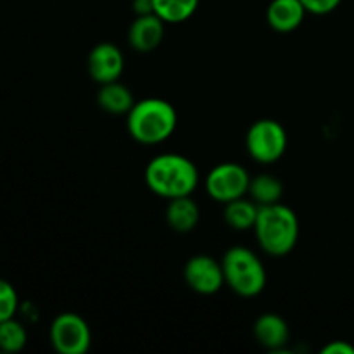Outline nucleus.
<instances>
[{
  "mask_svg": "<svg viewBox=\"0 0 354 354\" xmlns=\"http://www.w3.org/2000/svg\"><path fill=\"white\" fill-rule=\"evenodd\" d=\"M144 176L151 192L168 201L192 196L199 185L197 166L189 158L175 152H166L152 158L145 168Z\"/></svg>",
  "mask_w": 354,
  "mask_h": 354,
  "instance_id": "obj_1",
  "label": "nucleus"
},
{
  "mask_svg": "<svg viewBox=\"0 0 354 354\" xmlns=\"http://www.w3.org/2000/svg\"><path fill=\"white\" fill-rule=\"evenodd\" d=\"M178 114L165 99L149 97L133 104L128 113V133L133 140L144 145H156L168 140L176 130Z\"/></svg>",
  "mask_w": 354,
  "mask_h": 354,
  "instance_id": "obj_2",
  "label": "nucleus"
},
{
  "mask_svg": "<svg viewBox=\"0 0 354 354\" xmlns=\"http://www.w3.org/2000/svg\"><path fill=\"white\" fill-rule=\"evenodd\" d=\"M258 244L270 256H286L296 248L299 239V220L286 204L259 206L254 223Z\"/></svg>",
  "mask_w": 354,
  "mask_h": 354,
  "instance_id": "obj_3",
  "label": "nucleus"
},
{
  "mask_svg": "<svg viewBox=\"0 0 354 354\" xmlns=\"http://www.w3.org/2000/svg\"><path fill=\"white\" fill-rule=\"evenodd\" d=\"M225 283L242 297H254L266 287V270L261 259L248 248H232L221 259Z\"/></svg>",
  "mask_w": 354,
  "mask_h": 354,
  "instance_id": "obj_4",
  "label": "nucleus"
},
{
  "mask_svg": "<svg viewBox=\"0 0 354 354\" xmlns=\"http://www.w3.org/2000/svg\"><path fill=\"white\" fill-rule=\"evenodd\" d=\"M249 156L261 165H273L287 149V131L277 120L263 118L251 124L245 135Z\"/></svg>",
  "mask_w": 354,
  "mask_h": 354,
  "instance_id": "obj_5",
  "label": "nucleus"
},
{
  "mask_svg": "<svg viewBox=\"0 0 354 354\" xmlns=\"http://www.w3.org/2000/svg\"><path fill=\"white\" fill-rule=\"evenodd\" d=\"M50 344L59 354H85L92 344L90 327L80 315L61 313L50 325Z\"/></svg>",
  "mask_w": 354,
  "mask_h": 354,
  "instance_id": "obj_6",
  "label": "nucleus"
},
{
  "mask_svg": "<svg viewBox=\"0 0 354 354\" xmlns=\"http://www.w3.org/2000/svg\"><path fill=\"white\" fill-rule=\"evenodd\" d=\"M249 183L251 176L244 166L237 162H221L207 173L206 190L211 199L227 204L244 197L249 192Z\"/></svg>",
  "mask_w": 354,
  "mask_h": 354,
  "instance_id": "obj_7",
  "label": "nucleus"
},
{
  "mask_svg": "<svg viewBox=\"0 0 354 354\" xmlns=\"http://www.w3.org/2000/svg\"><path fill=\"white\" fill-rule=\"evenodd\" d=\"M183 277L190 289L204 296L216 294L225 286L223 266L207 254H197L190 258L183 270Z\"/></svg>",
  "mask_w": 354,
  "mask_h": 354,
  "instance_id": "obj_8",
  "label": "nucleus"
},
{
  "mask_svg": "<svg viewBox=\"0 0 354 354\" xmlns=\"http://www.w3.org/2000/svg\"><path fill=\"white\" fill-rule=\"evenodd\" d=\"M124 55L114 44L104 41L95 45L88 54V75L93 82L111 83L118 82L123 75Z\"/></svg>",
  "mask_w": 354,
  "mask_h": 354,
  "instance_id": "obj_9",
  "label": "nucleus"
},
{
  "mask_svg": "<svg viewBox=\"0 0 354 354\" xmlns=\"http://www.w3.org/2000/svg\"><path fill=\"white\" fill-rule=\"evenodd\" d=\"M165 21L158 14L137 16L128 31V41L131 48L142 54L156 50L165 38Z\"/></svg>",
  "mask_w": 354,
  "mask_h": 354,
  "instance_id": "obj_10",
  "label": "nucleus"
},
{
  "mask_svg": "<svg viewBox=\"0 0 354 354\" xmlns=\"http://www.w3.org/2000/svg\"><path fill=\"white\" fill-rule=\"evenodd\" d=\"M306 14L301 0H272L266 10V21L275 31L289 33L303 24Z\"/></svg>",
  "mask_w": 354,
  "mask_h": 354,
  "instance_id": "obj_11",
  "label": "nucleus"
},
{
  "mask_svg": "<svg viewBox=\"0 0 354 354\" xmlns=\"http://www.w3.org/2000/svg\"><path fill=\"white\" fill-rule=\"evenodd\" d=\"M254 337L263 348L272 349V351H280L289 342V325L279 315L265 313L256 320Z\"/></svg>",
  "mask_w": 354,
  "mask_h": 354,
  "instance_id": "obj_12",
  "label": "nucleus"
},
{
  "mask_svg": "<svg viewBox=\"0 0 354 354\" xmlns=\"http://www.w3.org/2000/svg\"><path fill=\"white\" fill-rule=\"evenodd\" d=\"M199 206L196 204V201L190 199V196L171 199L166 207V221H168L169 228L175 230L176 234L192 232L199 223Z\"/></svg>",
  "mask_w": 354,
  "mask_h": 354,
  "instance_id": "obj_13",
  "label": "nucleus"
},
{
  "mask_svg": "<svg viewBox=\"0 0 354 354\" xmlns=\"http://www.w3.org/2000/svg\"><path fill=\"white\" fill-rule=\"evenodd\" d=\"M97 102L100 109L111 114H128L133 107L135 99L127 85L120 82L104 83L97 93Z\"/></svg>",
  "mask_w": 354,
  "mask_h": 354,
  "instance_id": "obj_14",
  "label": "nucleus"
},
{
  "mask_svg": "<svg viewBox=\"0 0 354 354\" xmlns=\"http://www.w3.org/2000/svg\"><path fill=\"white\" fill-rule=\"evenodd\" d=\"M259 206L252 199H235L225 204V221L230 228L235 230H248L254 228L256 218H258Z\"/></svg>",
  "mask_w": 354,
  "mask_h": 354,
  "instance_id": "obj_15",
  "label": "nucleus"
},
{
  "mask_svg": "<svg viewBox=\"0 0 354 354\" xmlns=\"http://www.w3.org/2000/svg\"><path fill=\"white\" fill-rule=\"evenodd\" d=\"M248 194L258 206H268V204L280 203L283 194V185L275 176L258 175L251 178Z\"/></svg>",
  "mask_w": 354,
  "mask_h": 354,
  "instance_id": "obj_16",
  "label": "nucleus"
},
{
  "mask_svg": "<svg viewBox=\"0 0 354 354\" xmlns=\"http://www.w3.org/2000/svg\"><path fill=\"white\" fill-rule=\"evenodd\" d=\"M152 3L154 14L169 24L183 23L192 17L199 7V0H152Z\"/></svg>",
  "mask_w": 354,
  "mask_h": 354,
  "instance_id": "obj_17",
  "label": "nucleus"
},
{
  "mask_svg": "<svg viewBox=\"0 0 354 354\" xmlns=\"http://www.w3.org/2000/svg\"><path fill=\"white\" fill-rule=\"evenodd\" d=\"M28 332L21 322L9 318L0 324V351L19 353L26 346Z\"/></svg>",
  "mask_w": 354,
  "mask_h": 354,
  "instance_id": "obj_18",
  "label": "nucleus"
},
{
  "mask_svg": "<svg viewBox=\"0 0 354 354\" xmlns=\"http://www.w3.org/2000/svg\"><path fill=\"white\" fill-rule=\"evenodd\" d=\"M17 310H19V297L16 289L10 282L0 279V324L14 318Z\"/></svg>",
  "mask_w": 354,
  "mask_h": 354,
  "instance_id": "obj_19",
  "label": "nucleus"
},
{
  "mask_svg": "<svg viewBox=\"0 0 354 354\" xmlns=\"http://www.w3.org/2000/svg\"><path fill=\"white\" fill-rule=\"evenodd\" d=\"M306 9V12L315 14V16H325L330 14L341 6L342 0H301Z\"/></svg>",
  "mask_w": 354,
  "mask_h": 354,
  "instance_id": "obj_20",
  "label": "nucleus"
},
{
  "mask_svg": "<svg viewBox=\"0 0 354 354\" xmlns=\"http://www.w3.org/2000/svg\"><path fill=\"white\" fill-rule=\"evenodd\" d=\"M322 354H354V348L346 341H334L322 349Z\"/></svg>",
  "mask_w": 354,
  "mask_h": 354,
  "instance_id": "obj_21",
  "label": "nucleus"
},
{
  "mask_svg": "<svg viewBox=\"0 0 354 354\" xmlns=\"http://www.w3.org/2000/svg\"><path fill=\"white\" fill-rule=\"evenodd\" d=\"M131 7H133L137 16L154 14V3H152V0H133V2H131Z\"/></svg>",
  "mask_w": 354,
  "mask_h": 354,
  "instance_id": "obj_22",
  "label": "nucleus"
}]
</instances>
